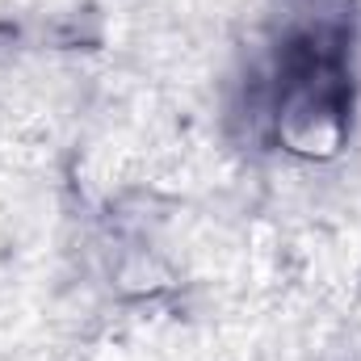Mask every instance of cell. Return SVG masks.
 Returning <instances> with one entry per match:
<instances>
[{"label": "cell", "mask_w": 361, "mask_h": 361, "mask_svg": "<svg viewBox=\"0 0 361 361\" xmlns=\"http://www.w3.org/2000/svg\"><path fill=\"white\" fill-rule=\"evenodd\" d=\"M244 118L257 143L302 160H328L345 147L353 122V25L341 8L286 17L248 76Z\"/></svg>", "instance_id": "cell-1"}]
</instances>
